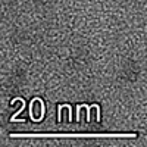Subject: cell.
<instances>
[{"instance_id": "cell-3", "label": "cell", "mask_w": 147, "mask_h": 147, "mask_svg": "<svg viewBox=\"0 0 147 147\" xmlns=\"http://www.w3.org/2000/svg\"><path fill=\"white\" fill-rule=\"evenodd\" d=\"M143 74H144V78L147 80V62H146V65L143 66Z\"/></svg>"}, {"instance_id": "cell-2", "label": "cell", "mask_w": 147, "mask_h": 147, "mask_svg": "<svg viewBox=\"0 0 147 147\" xmlns=\"http://www.w3.org/2000/svg\"><path fill=\"white\" fill-rule=\"evenodd\" d=\"M53 2L55 0H32V3L35 6H38V7H47V6H50Z\"/></svg>"}, {"instance_id": "cell-1", "label": "cell", "mask_w": 147, "mask_h": 147, "mask_svg": "<svg viewBox=\"0 0 147 147\" xmlns=\"http://www.w3.org/2000/svg\"><path fill=\"white\" fill-rule=\"evenodd\" d=\"M141 74H143V66L140 65V62L132 57H128L124 62H121L116 72V81L124 85H132L140 80Z\"/></svg>"}]
</instances>
